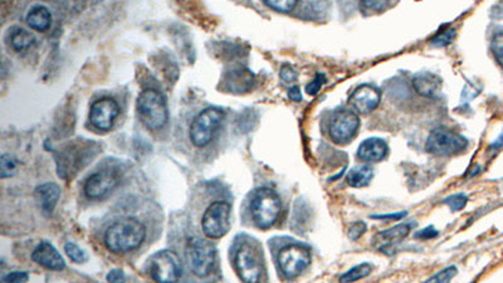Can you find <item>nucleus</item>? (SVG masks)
I'll list each match as a JSON object with an SVG mask.
<instances>
[{
	"mask_svg": "<svg viewBox=\"0 0 503 283\" xmlns=\"http://www.w3.org/2000/svg\"><path fill=\"white\" fill-rule=\"evenodd\" d=\"M146 237L144 224L135 218H125L115 222L106 230L105 243L115 254H126L141 246Z\"/></svg>",
	"mask_w": 503,
	"mask_h": 283,
	"instance_id": "nucleus-1",
	"label": "nucleus"
},
{
	"mask_svg": "<svg viewBox=\"0 0 503 283\" xmlns=\"http://www.w3.org/2000/svg\"><path fill=\"white\" fill-rule=\"evenodd\" d=\"M252 217L259 228H270L281 216V199L272 189H259L252 199Z\"/></svg>",
	"mask_w": 503,
	"mask_h": 283,
	"instance_id": "nucleus-2",
	"label": "nucleus"
},
{
	"mask_svg": "<svg viewBox=\"0 0 503 283\" xmlns=\"http://www.w3.org/2000/svg\"><path fill=\"white\" fill-rule=\"evenodd\" d=\"M138 114L148 129L160 130L166 125L168 106L160 92L152 88L143 91L138 100Z\"/></svg>",
	"mask_w": 503,
	"mask_h": 283,
	"instance_id": "nucleus-3",
	"label": "nucleus"
},
{
	"mask_svg": "<svg viewBox=\"0 0 503 283\" xmlns=\"http://www.w3.org/2000/svg\"><path fill=\"white\" fill-rule=\"evenodd\" d=\"M467 146L468 140L461 133L445 127H437L426 139V150L436 157H452L462 154Z\"/></svg>",
	"mask_w": 503,
	"mask_h": 283,
	"instance_id": "nucleus-4",
	"label": "nucleus"
},
{
	"mask_svg": "<svg viewBox=\"0 0 503 283\" xmlns=\"http://www.w3.org/2000/svg\"><path fill=\"white\" fill-rule=\"evenodd\" d=\"M224 112L216 107H209L202 111L194 119L190 126V140L197 147H204L210 144L216 130L221 126Z\"/></svg>",
	"mask_w": 503,
	"mask_h": 283,
	"instance_id": "nucleus-5",
	"label": "nucleus"
},
{
	"mask_svg": "<svg viewBox=\"0 0 503 283\" xmlns=\"http://www.w3.org/2000/svg\"><path fill=\"white\" fill-rule=\"evenodd\" d=\"M186 252L194 273L199 277L208 276L216 262V247L210 242L195 237L188 243Z\"/></svg>",
	"mask_w": 503,
	"mask_h": 283,
	"instance_id": "nucleus-6",
	"label": "nucleus"
},
{
	"mask_svg": "<svg viewBox=\"0 0 503 283\" xmlns=\"http://www.w3.org/2000/svg\"><path fill=\"white\" fill-rule=\"evenodd\" d=\"M230 205L226 202H216L208 206L202 221L203 232L211 239L222 238L230 228Z\"/></svg>",
	"mask_w": 503,
	"mask_h": 283,
	"instance_id": "nucleus-7",
	"label": "nucleus"
},
{
	"mask_svg": "<svg viewBox=\"0 0 503 283\" xmlns=\"http://www.w3.org/2000/svg\"><path fill=\"white\" fill-rule=\"evenodd\" d=\"M151 277L159 283H174L181 276L180 259L171 251H160L150 258Z\"/></svg>",
	"mask_w": 503,
	"mask_h": 283,
	"instance_id": "nucleus-8",
	"label": "nucleus"
},
{
	"mask_svg": "<svg viewBox=\"0 0 503 283\" xmlns=\"http://www.w3.org/2000/svg\"><path fill=\"white\" fill-rule=\"evenodd\" d=\"M311 263L308 248L300 244H291L283 248L278 254V265L282 273L288 278L297 277Z\"/></svg>",
	"mask_w": 503,
	"mask_h": 283,
	"instance_id": "nucleus-9",
	"label": "nucleus"
},
{
	"mask_svg": "<svg viewBox=\"0 0 503 283\" xmlns=\"http://www.w3.org/2000/svg\"><path fill=\"white\" fill-rule=\"evenodd\" d=\"M360 127L359 116L351 111H339L331 119L329 133L334 143L348 144L356 136Z\"/></svg>",
	"mask_w": 503,
	"mask_h": 283,
	"instance_id": "nucleus-10",
	"label": "nucleus"
},
{
	"mask_svg": "<svg viewBox=\"0 0 503 283\" xmlns=\"http://www.w3.org/2000/svg\"><path fill=\"white\" fill-rule=\"evenodd\" d=\"M235 270L244 283H259L262 276V265L254 251L249 246H242L235 254Z\"/></svg>",
	"mask_w": 503,
	"mask_h": 283,
	"instance_id": "nucleus-11",
	"label": "nucleus"
},
{
	"mask_svg": "<svg viewBox=\"0 0 503 283\" xmlns=\"http://www.w3.org/2000/svg\"><path fill=\"white\" fill-rule=\"evenodd\" d=\"M120 114V107L114 98L103 97L92 103L90 110V121L93 126L101 130L108 131L114 126V122Z\"/></svg>",
	"mask_w": 503,
	"mask_h": 283,
	"instance_id": "nucleus-12",
	"label": "nucleus"
},
{
	"mask_svg": "<svg viewBox=\"0 0 503 283\" xmlns=\"http://www.w3.org/2000/svg\"><path fill=\"white\" fill-rule=\"evenodd\" d=\"M119 178L111 170H102L91 175L84 183V193L91 199H100L114 190Z\"/></svg>",
	"mask_w": 503,
	"mask_h": 283,
	"instance_id": "nucleus-13",
	"label": "nucleus"
},
{
	"mask_svg": "<svg viewBox=\"0 0 503 283\" xmlns=\"http://www.w3.org/2000/svg\"><path fill=\"white\" fill-rule=\"evenodd\" d=\"M381 100V92L372 85H361L356 87L348 98L353 109L361 114H370L377 109Z\"/></svg>",
	"mask_w": 503,
	"mask_h": 283,
	"instance_id": "nucleus-14",
	"label": "nucleus"
},
{
	"mask_svg": "<svg viewBox=\"0 0 503 283\" xmlns=\"http://www.w3.org/2000/svg\"><path fill=\"white\" fill-rule=\"evenodd\" d=\"M32 258L48 270L60 271L65 268V259L62 258L58 251L48 242H42L41 244H38V247L33 251Z\"/></svg>",
	"mask_w": 503,
	"mask_h": 283,
	"instance_id": "nucleus-15",
	"label": "nucleus"
},
{
	"mask_svg": "<svg viewBox=\"0 0 503 283\" xmlns=\"http://www.w3.org/2000/svg\"><path fill=\"white\" fill-rule=\"evenodd\" d=\"M389 152L388 144L379 138L366 139L360 144L358 157L364 163H379L384 160Z\"/></svg>",
	"mask_w": 503,
	"mask_h": 283,
	"instance_id": "nucleus-16",
	"label": "nucleus"
},
{
	"mask_svg": "<svg viewBox=\"0 0 503 283\" xmlns=\"http://www.w3.org/2000/svg\"><path fill=\"white\" fill-rule=\"evenodd\" d=\"M413 86L420 96L438 98L442 91V79L434 73L419 72L414 76Z\"/></svg>",
	"mask_w": 503,
	"mask_h": 283,
	"instance_id": "nucleus-17",
	"label": "nucleus"
},
{
	"mask_svg": "<svg viewBox=\"0 0 503 283\" xmlns=\"http://www.w3.org/2000/svg\"><path fill=\"white\" fill-rule=\"evenodd\" d=\"M37 197L41 203L43 213L51 216L60 197V189L54 183H46L36 189Z\"/></svg>",
	"mask_w": 503,
	"mask_h": 283,
	"instance_id": "nucleus-18",
	"label": "nucleus"
},
{
	"mask_svg": "<svg viewBox=\"0 0 503 283\" xmlns=\"http://www.w3.org/2000/svg\"><path fill=\"white\" fill-rule=\"evenodd\" d=\"M412 227V224H399L393 228L386 229L377 235V242L381 244L380 248L385 251V248L391 247L396 242H400L403 238H405Z\"/></svg>",
	"mask_w": 503,
	"mask_h": 283,
	"instance_id": "nucleus-19",
	"label": "nucleus"
},
{
	"mask_svg": "<svg viewBox=\"0 0 503 283\" xmlns=\"http://www.w3.org/2000/svg\"><path fill=\"white\" fill-rule=\"evenodd\" d=\"M27 23L32 29L44 32L51 27L52 15L46 6H37L27 14Z\"/></svg>",
	"mask_w": 503,
	"mask_h": 283,
	"instance_id": "nucleus-20",
	"label": "nucleus"
},
{
	"mask_svg": "<svg viewBox=\"0 0 503 283\" xmlns=\"http://www.w3.org/2000/svg\"><path fill=\"white\" fill-rule=\"evenodd\" d=\"M374 178V170L369 165H358L350 170L346 176V183L350 187H364L370 184Z\"/></svg>",
	"mask_w": 503,
	"mask_h": 283,
	"instance_id": "nucleus-21",
	"label": "nucleus"
},
{
	"mask_svg": "<svg viewBox=\"0 0 503 283\" xmlns=\"http://www.w3.org/2000/svg\"><path fill=\"white\" fill-rule=\"evenodd\" d=\"M36 42L34 36L25 29H17L11 37L13 48L17 52H25Z\"/></svg>",
	"mask_w": 503,
	"mask_h": 283,
	"instance_id": "nucleus-22",
	"label": "nucleus"
},
{
	"mask_svg": "<svg viewBox=\"0 0 503 283\" xmlns=\"http://www.w3.org/2000/svg\"><path fill=\"white\" fill-rule=\"evenodd\" d=\"M372 271V265L370 263H361L355 265L351 270L345 272L340 277V283H353L367 277Z\"/></svg>",
	"mask_w": 503,
	"mask_h": 283,
	"instance_id": "nucleus-23",
	"label": "nucleus"
},
{
	"mask_svg": "<svg viewBox=\"0 0 503 283\" xmlns=\"http://www.w3.org/2000/svg\"><path fill=\"white\" fill-rule=\"evenodd\" d=\"M455 34H457V30L453 27H448L444 30H439L436 36L431 38L429 43H431L433 47H438V48H442L445 46H450V43L455 41Z\"/></svg>",
	"mask_w": 503,
	"mask_h": 283,
	"instance_id": "nucleus-24",
	"label": "nucleus"
},
{
	"mask_svg": "<svg viewBox=\"0 0 503 283\" xmlns=\"http://www.w3.org/2000/svg\"><path fill=\"white\" fill-rule=\"evenodd\" d=\"M390 6L389 1H384V0H367V1H361L360 3V9L362 11L364 14L369 15L375 12H381L384 9H386Z\"/></svg>",
	"mask_w": 503,
	"mask_h": 283,
	"instance_id": "nucleus-25",
	"label": "nucleus"
},
{
	"mask_svg": "<svg viewBox=\"0 0 503 283\" xmlns=\"http://www.w3.org/2000/svg\"><path fill=\"white\" fill-rule=\"evenodd\" d=\"M468 197L466 194L458 193L450 195L443 200L444 204L448 205L452 211H459L467 205Z\"/></svg>",
	"mask_w": 503,
	"mask_h": 283,
	"instance_id": "nucleus-26",
	"label": "nucleus"
},
{
	"mask_svg": "<svg viewBox=\"0 0 503 283\" xmlns=\"http://www.w3.org/2000/svg\"><path fill=\"white\" fill-rule=\"evenodd\" d=\"M264 4L270 6V9L280 13L291 12L297 6V3L294 0H266Z\"/></svg>",
	"mask_w": 503,
	"mask_h": 283,
	"instance_id": "nucleus-27",
	"label": "nucleus"
},
{
	"mask_svg": "<svg viewBox=\"0 0 503 283\" xmlns=\"http://www.w3.org/2000/svg\"><path fill=\"white\" fill-rule=\"evenodd\" d=\"M65 251H66L67 256L76 263H84L87 261V254H84V249H81L77 244H74L72 242H67Z\"/></svg>",
	"mask_w": 503,
	"mask_h": 283,
	"instance_id": "nucleus-28",
	"label": "nucleus"
},
{
	"mask_svg": "<svg viewBox=\"0 0 503 283\" xmlns=\"http://www.w3.org/2000/svg\"><path fill=\"white\" fill-rule=\"evenodd\" d=\"M455 275H457V268L455 265H450L443 271L438 272L437 275H434L424 283H450L452 278L455 277Z\"/></svg>",
	"mask_w": 503,
	"mask_h": 283,
	"instance_id": "nucleus-29",
	"label": "nucleus"
},
{
	"mask_svg": "<svg viewBox=\"0 0 503 283\" xmlns=\"http://www.w3.org/2000/svg\"><path fill=\"white\" fill-rule=\"evenodd\" d=\"M492 53L498 62V65L503 68V32L497 33L493 37L491 43Z\"/></svg>",
	"mask_w": 503,
	"mask_h": 283,
	"instance_id": "nucleus-30",
	"label": "nucleus"
},
{
	"mask_svg": "<svg viewBox=\"0 0 503 283\" xmlns=\"http://www.w3.org/2000/svg\"><path fill=\"white\" fill-rule=\"evenodd\" d=\"M15 166H17V163H15V160L13 159V157L8 155V154L1 155V157H0V169H1V178L3 179L13 175V173L15 171Z\"/></svg>",
	"mask_w": 503,
	"mask_h": 283,
	"instance_id": "nucleus-31",
	"label": "nucleus"
},
{
	"mask_svg": "<svg viewBox=\"0 0 503 283\" xmlns=\"http://www.w3.org/2000/svg\"><path fill=\"white\" fill-rule=\"evenodd\" d=\"M324 84H326L325 74L318 73L315 79H313L312 82H310L308 85L306 86V92H307L308 95H311V96H315V95H318V91L321 90V87L324 86Z\"/></svg>",
	"mask_w": 503,
	"mask_h": 283,
	"instance_id": "nucleus-32",
	"label": "nucleus"
},
{
	"mask_svg": "<svg viewBox=\"0 0 503 283\" xmlns=\"http://www.w3.org/2000/svg\"><path fill=\"white\" fill-rule=\"evenodd\" d=\"M366 232V224L364 222H356L348 228V235L351 241H358L361 235Z\"/></svg>",
	"mask_w": 503,
	"mask_h": 283,
	"instance_id": "nucleus-33",
	"label": "nucleus"
},
{
	"mask_svg": "<svg viewBox=\"0 0 503 283\" xmlns=\"http://www.w3.org/2000/svg\"><path fill=\"white\" fill-rule=\"evenodd\" d=\"M280 77H281L283 82L292 84V82H294V81L297 79V72H296V70L289 66V65H285V66H282Z\"/></svg>",
	"mask_w": 503,
	"mask_h": 283,
	"instance_id": "nucleus-34",
	"label": "nucleus"
},
{
	"mask_svg": "<svg viewBox=\"0 0 503 283\" xmlns=\"http://www.w3.org/2000/svg\"><path fill=\"white\" fill-rule=\"evenodd\" d=\"M27 272H12L4 278V283H25L28 281Z\"/></svg>",
	"mask_w": 503,
	"mask_h": 283,
	"instance_id": "nucleus-35",
	"label": "nucleus"
},
{
	"mask_svg": "<svg viewBox=\"0 0 503 283\" xmlns=\"http://www.w3.org/2000/svg\"><path fill=\"white\" fill-rule=\"evenodd\" d=\"M107 281L110 283H125V273L120 270H112L107 275Z\"/></svg>",
	"mask_w": 503,
	"mask_h": 283,
	"instance_id": "nucleus-36",
	"label": "nucleus"
},
{
	"mask_svg": "<svg viewBox=\"0 0 503 283\" xmlns=\"http://www.w3.org/2000/svg\"><path fill=\"white\" fill-rule=\"evenodd\" d=\"M437 235L438 230H436L433 227H428V228L423 229V230L418 232L414 237L418 238V239H431V238H434V237H437Z\"/></svg>",
	"mask_w": 503,
	"mask_h": 283,
	"instance_id": "nucleus-37",
	"label": "nucleus"
},
{
	"mask_svg": "<svg viewBox=\"0 0 503 283\" xmlns=\"http://www.w3.org/2000/svg\"><path fill=\"white\" fill-rule=\"evenodd\" d=\"M407 216V211H399V213H393V214H384V216H372V219H394L399 221L402 218Z\"/></svg>",
	"mask_w": 503,
	"mask_h": 283,
	"instance_id": "nucleus-38",
	"label": "nucleus"
},
{
	"mask_svg": "<svg viewBox=\"0 0 503 283\" xmlns=\"http://www.w3.org/2000/svg\"><path fill=\"white\" fill-rule=\"evenodd\" d=\"M288 97L294 101V103H300L302 100V93H301L300 87L299 86H294L291 87L288 91Z\"/></svg>",
	"mask_w": 503,
	"mask_h": 283,
	"instance_id": "nucleus-39",
	"label": "nucleus"
},
{
	"mask_svg": "<svg viewBox=\"0 0 503 283\" xmlns=\"http://www.w3.org/2000/svg\"><path fill=\"white\" fill-rule=\"evenodd\" d=\"M492 149H499V147H503V130L502 133H499V136H498L497 139L495 140L493 143L491 144Z\"/></svg>",
	"mask_w": 503,
	"mask_h": 283,
	"instance_id": "nucleus-40",
	"label": "nucleus"
},
{
	"mask_svg": "<svg viewBox=\"0 0 503 283\" xmlns=\"http://www.w3.org/2000/svg\"><path fill=\"white\" fill-rule=\"evenodd\" d=\"M499 8H501V11H503V3L502 4H501V6H499Z\"/></svg>",
	"mask_w": 503,
	"mask_h": 283,
	"instance_id": "nucleus-41",
	"label": "nucleus"
}]
</instances>
